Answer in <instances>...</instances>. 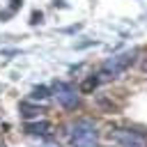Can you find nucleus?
<instances>
[{
  "label": "nucleus",
  "instance_id": "1",
  "mask_svg": "<svg viewBox=\"0 0 147 147\" xmlns=\"http://www.w3.org/2000/svg\"><path fill=\"white\" fill-rule=\"evenodd\" d=\"M69 138H71V147H96L99 131L92 119H78L71 124Z\"/></svg>",
  "mask_w": 147,
  "mask_h": 147
},
{
  "label": "nucleus",
  "instance_id": "4",
  "mask_svg": "<svg viewBox=\"0 0 147 147\" xmlns=\"http://www.w3.org/2000/svg\"><path fill=\"white\" fill-rule=\"evenodd\" d=\"M110 138L122 142V145H126V147H140L142 145V136H138L136 131H113Z\"/></svg>",
  "mask_w": 147,
  "mask_h": 147
},
{
  "label": "nucleus",
  "instance_id": "8",
  "mask_svg": "<svg viewBox=\"0 0 147 147\" xmlns=\"http://www.w3.org/2000/svg\"><path fill=\"white\" fill-rule=\"evenodd\" d=\"M32 25H37V23H41V11H32V21H30Z\"/></svg>",
  "mask_w": 147,
  "mask_h": 147
},
{
  "label": "nucleus",
  "instance_id": "5",
  "mask_svg": "<svg viewBox=\"0 0 147 147\" xmlns=\"http://www.w3.org/2000/svg\"><path fill=\"white\" fill-rule=\"evenodd\" d=\"M25 131L30 136H46V133H51V122H46V119H41V122H28Z\"/></svg>",
  "mask_w": 147,
  "mask_h": 147
},
{
  "label": "nucleus",
  "instance_id": "6",
  "mask_svg": "<svg viewBox=\"0 0 147 147\" xmlns=\"http://www.w3.org/2000/svg\"><path fill=\"white\" fill-rule=\"evenodd\" d=\"M39 108H34V106H28V103H21V115L25 117V119H32V117H39Z\"/></svg>",
  "mask_w": 147,
  "mask_h": 147
},
{
  "label": "nucleus",
  "instance_id": "2",
  "mask_svg": "<svg viewBox=\"0 0 147 147\" xmlns=\"http://www.w3.org/2000/svg\"><path fill=\"white\" fill-rule=\"evenodd\" d=\"M136 60V51H126V53H119V55H113L103 62L101 67V74L106 76H119L122 71H126L131 67V62Z\"/></svg>",
  "mask_w": 147,
  "mask_h": 147
},
{
  "label": "nucleus",
  "instance_id": "9",
  "mask_svg": "<svg viewBox=\"0 0 147 147\" xmlns=\"http://www.w3.org/2000/svg\"><path fill=\"white\" fill-rule=\"evenodd\" d=\"M94 85H96V78H90V80H87V83H83V90H85V92H87V90H92V87H94Z\"/></svg>",
  "mask_w": 147,
  "mask_h": 147
},
{
  "label": "nucleus",
  "instance_id": "7",
  "mask_svg": "<svg viewBox=\"0 0 147 147\" xmlns=\"http://www.w3.org/2000/svg\"><path fill=\"white\" fill-rule=\"evenodd\" d=\"M48 96H51V90L44 87V85H39V87L32 90V99H48Z\"/></svg>",
  "mask_w": 147,
  "mask_h": 147
},
{
  "label": "nucleus",
  "instance_id": "3",
  "mask_svg": "<svg viewBox=\"0 0 147 147\" xmlns=\"http://www.w3.org/2000/svg\"><path fill=\"white\" fill-rule=\"evenodd\" d=\"M53 90H55L57 103H60L62 108L74 110V108L80 103V99H78V94H76V87H74L71 83H55V85H53Z\"/></svg>",
  "mask_w": 147,
  "mask_h": 147
}]
</instances>
